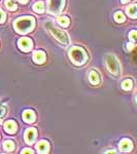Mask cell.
Listing matches in <instances>:
<instances>
[{
    "instance_id": "5b68a950",
    "label": "cell",
    "mask_w": 137,
    "mask_h": 154,
    "mask_svg": "<svg viewBox=\"0 0 137 154\" xmlns=\"http://www.w3.org/2000/svg\"><path fill=\"white\" fill-rule=\"evenodd\" d=\"M64 6V0H49V11L53 14H57L61 11Z\"/></svg>"
},
{
    "instance_id": "3957f363",
    "label": "cell",
    "mask_w": 137,
    "mask_h": 154,
    "mask_svg": "<svg viewBox=\"0 0 137 154\" xmlns=\"http://www.w3.org/2000/svg\"><path fill=\"white\" fill-rule=\"evenodd\" d=\"M46 28L48 29L49 33H51L52 35L57 39V40H59L60 42H61V43H63V44H68L69 43V39H68V37H67L65 32L57 29L56 27L53 25V23H51V22L46 23Z\"/></svg>"
},
{
    "instance_id": "ba28073f",
    "label": "cell",
    "mask_w": 137,
    "mask_h": 154,
    "mask_svg": "<svg viewBox=\"0 0 137 154\" xmlns=\"http://www.w3.org/2000/svg\"><path fill=\"white\" fill-rule=\"evenodd\" d=\"M119 149H121V151H123V152H129V151H131V149H132L131 141L128 140V139H124V140L119 143Z\"/></svg>"
},
{
    "instance_id": "5bb4252c",
    "label": "cell",
    "mask_w": 137,
    "mask_h": 154,
    "mask_svg": "<svg viewBox=\"0 0 137 154\" xmlns=\"http://www.w3.org/2000/svg\"><path fill=\"white\" fill-rule=\"evenodd\" d=\"M136 5L135 4H133V5L129 6L128 8H127V14H128L129 17H131L132 19H136Z\"/></svg>"
},
{
    "instance_id": "ac0fdd59",
    "label": "cell",
    "mask_w": 137,
    "mask_h": 154,
    "mask_svg": "<svg viewBox=\"0 0 137 154\" xmlns=\"http://www.w3.org/2000/svg\"><path fill=\"white\" fill-rule=\"evenodd\" d=\"M58 23L63 27H67L69 25V19L67 17H61L58 19Z\"/></svg>"
},
{
    "instance_id": "277c9868",
    "label": "cell",
    "mask_w": 137,
    "mask_h": 154,
    "mask_svg": "<svg viewBox=\"0 0 137 154\" xmlns=\"http://www.w3.org/2000/svg\"><path fill=\"white\" fill-rule=\"evenodd\" d=\"M106 66H107L108 70L114 75H119V71H121V66H119V61L116 59L114 56L107 54L106 56Z\"/></svg>"
},
{
    "instance_id": "7a4b0ae2",
    "label": "cell",
    "mask_w": 137,
    "mask_h": 154,
    "mask_svg": "<svg viewBox=\"0 0 137 154\" xmlns=\"http://www.w3.org/2000/svg\"><path fill=\"white\" fill-rule=\"evenodd\" d=\"M69 57L75 65H83L87 61V54L84 53V51L83 48H78V46L72 48L69 51Z\"/></svg>"
},
{
    "instance_id": "4316f807",
    "label": "cell",
    "mask_w": 137,
    "mask_h": 154,
    "mask_svg": "<svg viewBox=\"0 0 137 154\" xmlns=\"http://www.w3.org/2000/svg\"><path fill=\"white\" fill-rule=\"evenodd\" d=\"M122 1L124 2V3H125V2H127V1H129V0H122Z\"/></svg>"
},
{
    "instance_id": "d6986e66",
    "label": "cell",
    "mask_w": 137,
    "mask_h": 154,
    "mask_svg": "<svg viewBox=\"0 0 137 154\" xmlns=\"http://www.w3.org/2000/svg\"><path fill=\"white\" fill-rule=\"evenodd\" d=\"M3 147L6 151H12L14 149V144L12 143L11 141H6V142L3 144Z\"/></svg>"
},
{
    "instance_id": "4fadbf2b",
    "label": "cell",
    "mask_w": 137,
    "mask_h": 154,
    "mask_svg": "<svg viewBox=\"0 0 137 154\" xmlns=\"http://www.w3.org/2000/svg\"><path fill=\"white\" fill-rule=\"evenodd\" d=\"M89 79H90V81L93 84H95V85L99 84V82H100V77H99V74L97 73L96 71H92L91 73H90Z\"/></svg>"
},
{
    "instance_id": "2e32d148",
    "label": "cell",
    "mask_w": 137,
    "mask_h": 154,
    "mask_svg": "<svg viewBox=\"0 0 137 154\" xmlns=\"http://www.w3.org/2000/svg\"><path fill=\"white\" fill-rule=\"evenodd\" d=\"M132 86H133V83H132V80H130V79H127V80L123 81V83H122V88L125 91H130Z\"/></svg>"
},
{
    "instance_id": "9c48e42d",
    "label": "cell",
    "mask_w": 137,
    "mask_h": 154,
    "mask_svg": "<svg viewBox=\"0 0 137 154\" xmlns=\"http://www.w3.org/2000/svg\"><path fill=\"white\" fill-rule=\"evenodd\" d=\"M23 119L25 122L27 123H32L35 120V114L32 110H26L23 114Z\"/></svg>"
},
{
    "instance_id": "8992f818",
    "label": "cell",
    "mask_w": 137,
    "mask_h": 154,
    "mask_svg": "<svg viewBox=\"0 0 137 154\" xmlns=\"http://www.w3.org/2000/svg\"><path fill=\"white\" fill-rule=\"evenodd\" d=\"M18 45H19V48L22 49L23 51H30V48H32V41H31V39L24 37V38H21L19 40Z\"/></svg>"
},
{
    "instance_id": "603a6c76",
    "label": "cell",
    "mask_w": 137,
    "mask_h": 154,
    "mask_svg": "<svg viewBox=\"0 0 137 154\" xmlns=\"http://www.w3.org/2000/svg\"><path fill=\"white\" fill-rule=\"evenodd\" d=\"M4 113H5V107L0 104V117H2Z\"/></svg>"
},
{
    "instance_id": "9a60e30c",
    "label": "cell",
    "mask_w": 137,
    "mask_h": 154,
    "mask_svg": "<svg viewBox=\"0 0 137 154\" xmlns=\"http://www.w3.org/2000/svg\"><path fill=\"white\" fill-rule=\"evenodd\" d=\"M5 6H6V8L7 9H9V11H17V8H18V6H17V4L16 3H14V1L12 0H5Z\"/></svg>"
},
{
    "instance_id": "d4e9b609",
    "label": "cell",
    "mask_w": 137,
    "mask_h": 154,
    "mask_svg": "<svg viewBox=\"0 0 137 154\" xmlns=\"http://www.w3.org/2000/svg\"><path fill=\"white\" fill-rule=\"evenodd\" d=\"M22 153H32L31 149H24L23 151H22Z\"/></svg>"
},
{
    "instance_id": "7402d4cb",
    "label": "cell",
    "mask_w": 137,
    "mask_h": 154,
    "mask_svg": "<svg viewBox=\"0 0 137 154\" xmlns=\"http://www.w3.org/2000/svg\"><path fill=\"white\" fill-rule=\"evenodd\" d=\"M5 19H6L5 14L2 11H0V23H3V22L5 21Z\"/></svg>"
},
{
    "instance_id": "7c38bea8",
    "label": "cell",
    "mask_w": 137,
    "mask_h": 154,
    "mask_svg": "<svg viewBox=\"0 0 137 154\" xmlns=\"http://www.w3.org/2000/svg\"><path fill=\"white\" fill-rule=\"evenodd\" d=\"M49 144L46 142V141H41L36 145V149L39 153H48L49 152Z\"/></svg>"
},
{
    "instance_id": "30bf717a",
    "label": "cell",
    "mask_w": 137,
    "mask_h": 154,
    "mask_svg": "<svg viewBox=\"0 0 137 154\" xmlns=\"http://www.w3.org/2000/svg\"><path fill=\"white\" fill-rule=\"evenodd\" d=\"M4 131H6L8 134H14L17 131V123L12 120H8L4 125Z\"/></svg>"
},
{
    "instance_id": "484cf974",
    "label": "cell",
    "mask_w": 137,
    "mask_h": 154,
    "mask_svg": "<svg viewBox=\"0 0 137 154\" xmlns=\"http://www.w3.org/2000/svg\"><path fill=\"white\" fill-rule=\"evenodd\" d=\"M18 1H19V2H21V3L25 4V3H26L27 1H28V0H18Z\"/></svg>"
},
{
    "instance_id": "6da1fadb",
    "label": "cell",
    "mask_w": 137,
    "mask_h": 154,
    "mask_svg": "<svg viewBox=\"0 0 137 154\" xmlns=\"http://www.w3.org/2000/svg\"><path fill=\"white\" fill-rule=\"evenodd\" d=\"M14 29L19 32V33L25 34L31 31L34 27V19L32 17H24V18H20L14 22Z\"/></svg>"
},
{
    "instance_id": "8fae6325",
    "label": "cell",
    "mask_w": 137,
    "mask_h": 154,
    "mask_svg": "<svg viewBox=\"0 0 137 154\" xmlns=\"http://www.w3.org/2000/svg\"><path fill=\"white\" fill-rule=\"evenodd\" d=\"M33 60L36 64H42L46 61V54H44L43 51H35V53L33 54Z\"/></svg>"
},
{
    "instance_id": "e0dca14e",
    "label": "cell",
    "mask_w": 137,
    "mask_h": 154,
    "mask_svg": "<svg viewBox=\"0 0 137 154\" xmlns=\"http://www.w3.org/2000/svg\"><path fill=\"white\" fill-rule=\"evenodd\" d=\"M33 9L36 12H39V14H41V12H43V9H44V5L42 2H37L33 5Z\"/></svg>"
},
{
    "instance_id": "44dd1931",
    "label": "cell",
    "mask_w": 137,
    "mask_h": 154,
    "mask_svg": "<svg viewBox=\"0 0 137 154\" xmlns=\"http://www.w3.org/2000/svg\"><path fill=\"white\" fill-rule=\"evenodd\" d=\"M136 34H137V32L135 31V30L131 31V32H130V34H129V38H130L133 42H135V41H136Z\"/></svg>"
},
{
    "instance_id": "cb8c5ba5",
    "label": "cell",
    "mask_w": 137,
    "mask_h": 154,
    "mask_svg": "<svg viewBox=\"0 0 137 154\" xmlns=\"http://www.w3.org/2000/svg\"><path fill=\"white\" fill-rule=\"evenodd\" d=\"M134 48H135V43H134V42L133 43H128V45H127V48H128L129 51H131Z\"/></svg>"
},
{
    "instance_id": "52a82bcc",
    "label": "cell",
    "mask_w": 137,
    "mask_h": 154,
    "mask_svg": "<svg viewBox=\"0 0 137 154\" xmlns=\"http://www.w3.org/2000/svg\"><path fill=\"white\" fill-rule=\"evenodd\" d=\"M36 137V130L35 128H28L25 133V141L27 144H32Z\"/></svg>"
},
{
    "instance_id": "ffe728a7",
    "label": "cell",
    "mask_w": 137,
    "mask_h": 154,
    "mask_svg": "<svg viewBox=\"0 0 137 154\" xmlns=\"http://www.w3.org/2000/svg\"><path fill=\"white\" fill-rule=\"evenodd\" d=\"M114 20L118 23H123V22H125V17H124V14L122 12H116L114 14Z\"/></svg>"
}]
</instances>
